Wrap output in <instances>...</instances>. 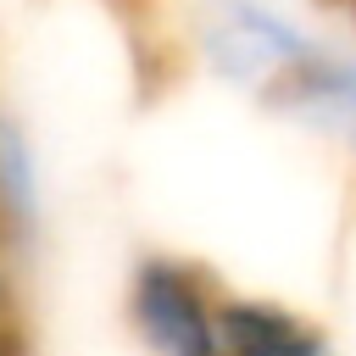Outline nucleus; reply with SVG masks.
<instances>
[{"mask_svg":"<svg viewBox=\"0 0 356 356\" xmlns=\"http://www.w3.org/2000/svg\"><path fill=\"white\" fill-rule=\"evenodd\" d=\"M39 222V161L11 111H0V250H17Z\"/></svg>","mask_w":356,"mask_h":356,"instance_id":"nucleus-5","label":"nucleus"},{"mask_svg":"<svg viewBox=\"0 0 356 356\" xmlns=\"http://www.w3.org/2000/svg\"><path fill=\"white\" fill-rule=\"evenodd\" d=\"M317 44L289 11L273 0H200L195 11V50L211 78L234 83L250 100H267Z\"/></svg>","mask_w":356,"mask_h":356,"instance_id":"nucleus-1","label":"nucleus"},{"mask_svg":"<svg viewBox=\"0 0 356 356\" xmlns=\"http://www.w3.org/2000/svg\"><path fill=\"white\" fill-rule=\"evenodd\" d=\"M228 289L189 256H139L128 273V323L150 356H217Z\"/></svg>","mask_w":356,"mask_h":356,"instance_id":"nucleus-2","label":"nucleus"},{"mask_svg":"<svg viewBox=\"0 0 356 356\" xmlns=\"http://www.w3.org/2000/svg\"><path fill=\"white\" fill-rule=\"evenodd\" d=\"M217 356H339V345L300 306H284V300H267V295H234L228 289Z\"/></svg>","mask_w":356,"mask_h":356,"instance_id":"nucleus-4","label":"nucleus"},{"mask_svg":"<svg viewBox=\"0 0 356 356\" xmlns=\"http://www.w3.org/2000/svg\"><path fill=\"white\" fill-rule=\"evenodd\" d=\"M261 106L273 117H284V122L339 145V150H356V50L317 39L306 50V61Z\"/></svg>","mask_w":356,"mask_h":356,"instance_id":"nucleus-3","label":"nucleus"}]
</instances>
